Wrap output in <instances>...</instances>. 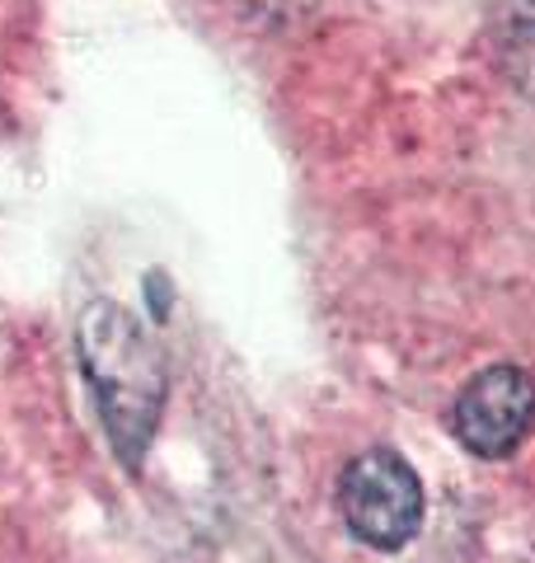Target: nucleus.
I'll use <instances>...</instances> for the list:
<instances>
[{
  "label": "nucleus",
  "mask_w": 535,
  "mask_h": 563,
  "mask_svg": "<svg viewBox=\"0 0 535 563\" xmlns=\"http://www.w3.org/2000/svg\"><path fill=\"white\" fill-rule=\"evenodd\" d=\"M76 352L113 455L128 470H141L155 442L160 413H165V352L151 339V329L118 301H89L80 310Z\"/></svg>",
  "instance_id": "1"
},
{
  "label": "nucleus",
  "mask_w": 535,
  "mask_h": 563,
  "mask_svg": "<svg viewBox=\"0 0 535 563\" xmlns=\"http://www.w3.org/2000/svg\"><path fill=\"white\" fill-rule=\"evenodd\" d=\"M338 512L362 544L395 554L423 526V479L400 451H362L338 474Z\"/></svg>",
  "instance_id": "2"
},
{
  "label": "nucleus",
  "mask_w": 535,
  "mask_h": 563,
  "mask_svg": "<svg viewBox=\"0 0 535 563\" xmlns=\"http://www.w3.org/2000/svg\"><path fill=\"white\" fill-rule=\"evenodd\" d=\"M535 428V376L526 366L498 362L460 385L451 404V432L479 461H503Z\"/></svg>",
  "instance_id": "3"
},
{
  "label": "nucleus",
  "mask_w": 535,
  "mask_h": 563,
  "mask_svg": "<svg viewBox=\"0 0 535 563\" xmlns=\"http://www.w3.org/2000/svg\"><path fill=\"white\" fill-rule=\"evenodd\" d=\"M489 52L512 90L535 99V0H493Z\"/></svg>",
  "instance_id": "4"
},
{
  "label": "nucleus",
  "mask_w": 535,
  "mask_h": 563,
  "mask_svg": "<svg viewBox=\"0 0 535 563\" xmlns=\"http://www.w3.org/2000/svg\"><path fill=\"white\" fill-rule=\"evenodd\" d=\"M315 5V0H240V10L259 24H292Z\"/></svg>",
  "instance_id": "5"
}]
</instances>
